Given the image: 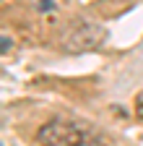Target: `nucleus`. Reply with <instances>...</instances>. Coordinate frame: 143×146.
<instances>
[{
	"label": "nucleus",
	"instance_id": "obj_1",
	"mask_svg": "<svg viewBox=\"0 0 143 146\" xmlns=\"http://www.w3.org/2000/svg\"><path fill=\"white\" fill-rule=\"evenodd\" d=\"M104 39V26L94 24V21H86V18H76L63 29L60 42L68 52H83V50H94L99 47Z\"/></svg>",
	"mask_w": 143,
	"mask_h": 146
},
{
	"label": "nucleus",
	"instance_id": "obj_2",
	"mask_svg": "<svg viewBox=\"0 0 143 146\" xmlns=\"http://www.w3.org/2000/svg\"><path fill=\"white\" fill-rule=\"evenodd\" d=\"M86 131L68 120H49L39 128V143L42 146H78L83 141Z\"/></svg>",
	"mask_w": 143,
	"mask_h": 146
},
{
	"label": "nucleus",
	"instance_id": "obj_3",
	"mask_svg": "<svg viewBox=\"0 0 143 146\" xmlns=\"http://www.w3.org/2000/svg\"><path fill=\"white\" fill-rule=\"evenodd\" d=\"M78 146H107V143H104L101 138H96V136H91V133H86V136H83V141H81Z\"/></svg>",
	"mask_w": 143,
	"mask_h": 146
},
{
	"label": "nucleus",
	"instance_id": "obj_4",
	"mask_svg": "<svg viewBox=\"0 0 143 146\" xmlns=\"http://www.w3.org/2000/svg\"><path fill=\"white\" fill-rule=\"evenodd\" d=\"M37 8L39 11H52L55 8V0H37Z\"/></svg>",
	"mask_w": 143,
	"mask_h": 146
},
{
	"label": "nucleus",
	"instance_id": "obj_5",
	"mask_svg": "<svg viewBox=\"0 0 143 146\" xmlns=\"http://www.w3.org/2000/svg\"><path fill=\"white\" fill-rule=\"evenodd\" d=\"M135 115L143 120V91H140V94H138V99H135Z\"/></svg>",
	"mask_w": 143,
	"mask_h": 146
},
{
	"label": "nucleus",
	"instance_id": "obj_6",
	"mask_svg": "<svg viewBox=\"0 0 143 146\" xmlns=\"http://www.w3.org/2000/svg\"><path fill=\"white\" fill-rule=\"evenodd\" d=\"M11 44H13V42H11V39H8V36H3V55H5V52H8V50H11Z\"/></svg>",
	"mask_w": 143,
	"mask_h": 146
}]
</instances>
